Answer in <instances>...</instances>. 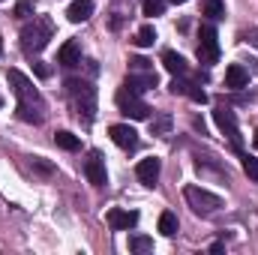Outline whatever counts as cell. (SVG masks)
Listing matches in <instances>:
<instances>
[{
	"mask_svg": "<svg viewBox=\"0 0 258 255\" xmlns=\"http://www.w3.org/2000/svg\"><path fill=\"white\" fill-rule=\"evenodd\" d=\"M9 84H12L15 96H18V114H21V120H27V123H42V120H45V102H42L39 90L33 87V81H30L24 72L9 69Z\"/></svg>",
	"mask_w": 258,
	"mask_h": 255,
	"instance_id": "cell-1",
	"label": "cell"
},
{
	"mask_svg": "<svg viewBox=\"0 0 258 255\" xmlns=\"http://www.w3.org/2000/svg\"><path fill=\"white\" fill-rule=\"evenodd\" d=\"M51 36H54V24H51V18H45V15H33V21H27V24L21 27V48H24L27 54H36V51H42V48L48 45Z\"/></svg>",
	"mask_w": 258,
	"mask_h": 255,
	"instance_id": "cell-2",
	"label": "cell"
},
{
	"mask_svg": "<svg viewBox=\"0 0 258 255\" xmlns=\"http://www.w3.org/2000/svg\"><path fill=\"white\" fill-rule=\"evenodd\" d=\"M66 90L72 96V105H75L78 117L84 114V120H93L96 117V90L87 81H78V78H69L66 81Z\"/></svg>",
	"mask_w": 258,
	"mask_h": 255,
	"instance_id": "cell-3",
	"label": "cell"
},
{
	"mask_svg": "<svg viewBox=\"0 0 258 255\" xmlns=\"http://www.w3.org/2000/svg\"><path fill=\"white\" fill-rule=\"evenodd\" d=\"M186 201H189V207H192L198 216H213L219 207H222V198L219 195H213L210 189H204V186H186Z\"/></svg>",
	"mask_w": 258,
	"mask_h": 255,
	"instance_id": "cell-4",
	"label": "cell"
},
{
	"mask_svg": "<svg viewBox=\"0 0 258 255\" xmlns=\"http://www.w3.org/2000/svg\"><path fill=\"white\" fill-rule=\"evenodd\" d=\"M114 102H117V108H120L126 117H132V120H147V117H150V111H153V108H150L147 102H141V99H138V93H132L129 87H120V90H117Z\"/></svg>",
	"mask_w": 258,
	"mask_h": 255,
	"instance_id": "cell-5",
	"label": "cell"
},
{
	"mask_svg": "<svg viewBox=\"0 0 258 255\" xmlns=\"http://www.w3.org/2000/svg\"><path fill=\"white\" fill-rule=\"evenodd\" d=\"M198 60L201 63H216L219 60V36L213 24L198 27Z\"/></svg>",
	"mask_w": 258,
	"mask_h": 255,
	"instance_id": "cell-6",
	"label": "cell"
},
{
	"mask_svg": "<svg viewBox=\"0 0 258 255\" xmlns=\"http://www.w3.org/2000/svg\"><path fill=\"white\" fill-rule=\"evenodd\" d=\"M213 120H216V126L228 135L231 147L240 150V129H237V120H234V111H228V108H216V111H213Z\"/></svg>",
	"mask_w": 258,
	"mask_h": 255,
	"instance_id": "cell-7",
	"label": "cell"
},
{
	"mask_svg": "<svg viewBox=\"0 0 258 255\" xmlns=\"http://www.w3.org/2000/svg\"><path fill=\"white\" fill-rule=\"evenodd\" d=\"M168 90H171L174 96H189V99H192V102H198V105H204V102H207V93H204L198 84L186 81V78H177V75H174V81L168 84Z\"/></svg>",
	"mask_w": 258,
	"mask_h": 255,
	"instance_id": "cell-8",
	"label": "cell"
},
{
	"mask_svg": "<svg viewBox=\"0 0 258 255\" xmlns=\"http://www.w3.org/2000/svg\"><path fill=\"white\" fill-rule=\"evenodd\" d=\"M105 222H108L114 231H129V228H135L138 213H135V210H120V207H111V210L105 213Z\"/></svg>",
	"mask_w": 258,
	"mask_h": 255,
	"instance_id": "cell-9",
	"label": "cell"
},
{
	"mask_svg": "<svg viewBox=\"0 0 258 255\" xmlns=\"http://www.w3.org/2000/svg\"><path fill=\"white\" fill-rule=\"evenodd\" d=\"M84 174H87V180L93 183V186H105V159H102V153H90L87 156V162H84Z\"/></svg>",
	"mask_w": 258,
	"mask_h": 255,
	"instance_id": "cell-10",
	"label": "cell"
},
{
	"mask_svg": "<svg viewBox=\"0 0 258 255\" xmlns=\"http://www.w3.org/2000/svg\"><path fill=\"white\" fill-rule=\"evenodd\" d=\"M159 171H162V162H159L156 156H150V159H141V162L135 165V174H138V180H141L144 186H156V180H159Z\"/></svg>",
	"mask_w": 258,
	"mask_h": 255,
	"instance_id": "cell-11",
	"label": "cell"
},
{
	"mask_svg": "<svg viewBox=\"0 0 258 255\" xmlns=\"http://www.w3.org/2000/svg\"><path fill=\"white\" fill-rule=\"evenodd\" d=\"M108 135H111V141H114L117 147H123V150H132V147L138 144V132L129 126V123H114V126L108 129Z\"/></svg>",
	"mask_w": 258,
	"mask_h": 255,
	"instance_id": "cell-12",
	"label": "cell"
},
{
	"mask_svg": "<svg viewBox=\"0 0 258 255\" xmlns=\"http://www.w3.org/2000/svg\"><path fill=\"white\" fill-rule=\"evenodd\" d=\"M123 87H129L132 93H141V90H150V87H156V72L150 69V72H141V75H126V81H123Z\"/></svg>",
	"mask_w": 258,
	"mask_h": 255,
	"instance_id": "cell-13",
	"label": "cell"
},
{
	"mask_svg": "<svg viewBox=\"0 0 258 255\" xmlns=\"http://www.w3.org/2000/svg\"><path fill=\"white\" fill-rule=\"evenodd\" d=\"M90 15H93V0H72L69 9H66V18H69L72 24H81V21H87Z\"/></svg>",
	"mask_w": 258,
	"mask_h": 255,
	"instance_id": "cell-14",
	"label": "cell"
},
{
	"mask_svg": "<svg viewBox=\"0 0 258 255\" xmlns=\"http://www.w3.org/2000/svg\"><path fill=\"white\" fill-rule=\"evenodd\" d=\"M57 63H60V66L81 63V45H78L75 39H66L63 45H60V51H57Z\"/></svg>",
	"mask_w": 258,
	"mask_h": 255,
	"instance_id": "cell-15",
	"label": "cell"
},
{
	"mask_svg": "<svg viewBox=\"0 0 258 255\" xmlns=\"http://www.w3.org/2000/svg\"><path fill=\"white\" fill-rule=\"evenodd\" d=\"M246 84H249V72H246L240 63H231L228 69H225V87L240 90V87H246Z\"/></svg>",
	"mask_w": 258,
	"mask_h": 255,
	"instance_id": "cell-16",
	"label": "cell"
},
{
	"mask_svg": "<svg viewBox=\"0 0 258 255\" xmlns=\"http://www.w3.org/2000/svg\"><path fill=\"white\" fill-rule=\"evenodd\" d=\"M162 66H165L171 75H183V72H186V60H183L177 51H162Z\"/></svg>",
	"mask_w": 258,
	"mask_h": 255,
	"instance_id": "cell-17",
	"label": "cell"
},
{
	"mask_svg": "<svg viewBox=\"0 0 258 255\" xmlns=\"http://www.w3.org/2000/svg\"><path fill=\"white\" fill-rule=\"evenodd\" d=\"M201 15H207L210 21L225 18V3L222 0H201Z\"/></svg>",
	"mask_w": 258,
	"mask_h": 255,
	"instance_id": "cell-18",
	"label": "cell"
},
{
	"mask_svg": "<svg viewBox=\"0 0 258 255\" xmlns=\"http://www.w3.org/2000/svg\"><path fill=\"white\" fill-rule=\"evenodd\" d=\"M153 42H156V30H153L150 24H144V27L135 33V45H138V48H150Z\"/></svg>",
	"mask_w": 258,
	"mask_h": 255,
	"instance_id": "cell-19",
	"label": "cell"
},
{
	"mask_svg": "<svg viewBox=\"0 0 258 255\" xmlns=\"http://www.w3.org/2000/svg\"><path fill=\"white\" fill-rule=\"evenodd\" d=\"M159 231H162L165 237H174V234H177V216L165 210V213L159 216Z\"/></svg>",
	"mask_w": 258,
	"mask_h": 255,
	"instance_id": "cell-20",
	"label": "cell"
},
{
	"mask_svg": "<svg viewBox=\"0 0 258 255\" xmlns=\"http://www.w3.org/2000/svg\"><path fill=\"white\" fill-rule=\"evenodd\" d=\"M129 249H132V252H150V249H153V240L144 237V234H132V237H129Z\"/></svg>",
	"mask_w": 258,
	"mask_h": 255,
	"instance_id": "cell-21",
	"label": "cell"
},
{
	"mask_svg": "<svg viewBox=\"0 0 258 255\" xmlns=\"http://www.w3.org/2000/svg\"><path fill=\"white\" fill-rule=\"evenodd\" d=\"M171 132V117L168 114H159L156 120H150V135H168Z\"/></svg>",
	"mask_w": 258,
	"mask_h": 255,
	"instance_id": "cell-22",
	"label": "cell"
},
{
	"mask_svg": "<svg viewBox=\"0 0 258 255\" xmlns=\"http://www.w3.org/2000/svg\"><path fill=\"white\" fill-rule=\"evenodd\" d=\"M54 141H57V147H63V150H78V138L72 135V132H57L54 135Z\"/></svg>",
	"mask_w": 258,
	"mask_h": 255,
	"instance_id": "cell-23",
	"label": "cell"
},
{
	"mask_svg": "<svg viewBox=\"0 0 258 255\" xmlns=\"http://www.w3.org/2000/svg\"><path fill=\"white\" fill-rule=\"evenodd\" d=\"M243 171H246V177H249V180H255V183H258V159H255V156L243 153Z\"/></svg>",
	"mask_w": 258,
	"mask_h": 255,
	"instance_id": "cell-24",
	"label": "cell"
},
{
	"mask_svg": "<svg viewBox=\"0 0 258 255\" xmlns=\"http://www.w3.org/2000/svg\"><path fill=\"white\" fill-rule=\"evenodd\" d=\"M144 15H162V9H165V3L162 0H144Z\"/></svg>",
	"mask_w": 258,
	"mask_h": 255,
	"instance_id": "cell-25",
	"label": "cell"
},
{
	"mask_svg": "<svg viewBox=\"0 0 258 255\" xmlns=\"http://www.w3.org/2000/svg\"><path fill=\"white\" fill-rule=\"evenodd\" d=\"M129 69H132V72H150V60H144V57H132V60H129Z\"/></svg>",
	"mask_w": 258,
	"mask_h": 255,
	"instance_id": "cell-26",
	"label": "cell"
},
{
	"mask_svg": "<svg viewBox=\"0 0 258 255\" xmlns=\"http://www.w3.org/2000/svg\"><path fill=\"white\" fill-rule=\"evenodd\" d=\"M15 15H18V18H27V15H33V6H30L27 0H18V3H15Z\"/></svg>",
	"mask_w": 258,
	"mask_h": 255,
	"instance_id": "cell-27",
	"label": "cell"
},
{
	"mask_svg": "<svg viewBox=\"0 0 258 255\" xmlns=\"http://www.w3.org/2000/svg\"><path fill=\"white\" fill-rule=\"evenodd\" d=\"M36 72H39V75L45 78V75H48V66H45V63H36Z\"/></svg>",
	"mask_w": 258,
	"mask_h": 255,
	"instance_id": "cell-28",
	"label": "cell"
},
{
	"mask_svg": "<svg viewBox=\"0 0 258 255\" xmlns=\"http://www.w3.org/2000/svg\"><path fill=\"white\" fill-rule=\"evenodd\" d=\"M246 39H252V42L258 45V30H252V33H246Z\"/></svg>",
	"mask_w": 258,
	"mask_h": 255,
	"instance_id": "cell-29",
	"label": "cell"
},
{
	"mask_svg": "<svg viewBox=\"0 0 258 255\" xmlns=\"http://www.w3.org/2000/svg\"><path fill=\"white\" fill-rule=\"evenodd\" d=\"M252 141H255V147H258V132H255V138H252Z\"/></svg>",
	"mask_w": 258,
	"mask_h": 255,
	"instance_id": "cell-30",
	"label": "cell"
},
{
	"mask_svg": "<svg viewBox=\"0 0 258 255\" xmlns=\"http://www.w3.org/2000/svg\"><path fill=\"white\" fill-rule=\"evenodd\" d=\"M171 3H186V0H171Z\"/></svg>",
	"mask_w": 258,
	"mask_h": 255,
	"instance_id": "cell-31",
	"label": "cell"
},
{
	"mask_svg": "<svg viewBox=\"0 0 258 255\" xmlns=\"http://www.w3.org/2000/svg\"><path fill=\"white\" fill-rule=\"evenodd\" d=\"M0 3H3V0H0Z\"/></svg>",
	"mask_w": 258,
	"mask_h": 255,
	"instance_id": "cell-32",
	"label": "cell"
}]
</instances>
